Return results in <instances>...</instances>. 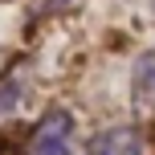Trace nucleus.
I'll return each mask as SVG.
<instances>
[{"label":"nucleus","instance_id":"1","mask_svg":"<svg viewBox=\"0 0 155 155\" xmlns=\"http://www.w3.org/2000/svg\"><path fill=\"white\" fill-rule=\"evenodd\" d=\"M70 151H74V114L57 106L41 114L21 155H70Z\"/></svg>","mask_w":155,"mask_h":155},{"label":"nucleus","instance_id":"2","mask_svg":"<svg viewBox=\"0 0 155 155\" xmlns=\"http://www.w3.org/2000/svg\"><path fill=\"white\" fill-rule=\"evenodd\" d=\"M86 155H143V135L139 127H106L86 143Z\"/></svg>","mask_w":155,"mask_h":155},{"label":"nucleus","instance_id":"3","mask_svg":"<svg viewBox=\"0 0 155 155\" xmlns=\"http://www.w3.org/2000/svg\"><path fill=\"white\" fill-rule=\"evenodd\" d=\"M131 102L135 110H155V49H143L131 70Z\"/></svg>","mask_w":155,"mask_h":155},{"label":"nucleus","instance_id":"4","mask_svg":"<svg viewBox=\"0 0 155 155\" xmlns=\"http://www.w3.org/2000/svg\"><path fill=\"white\" fill-rule=\"evenodd\" d=\"M151 4H155V0H151Z\"/></svg>","mask_w":155,"mask_h":155}]
</instances>
